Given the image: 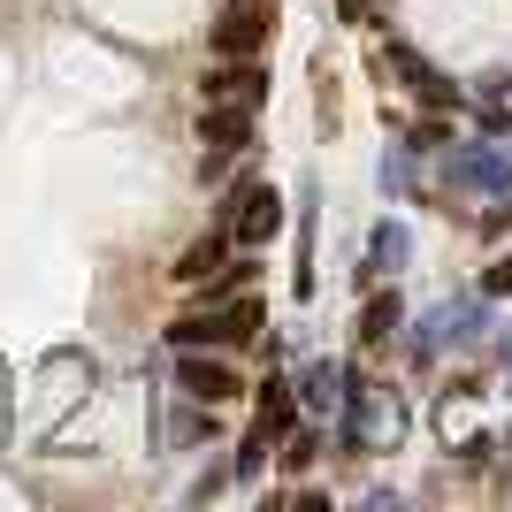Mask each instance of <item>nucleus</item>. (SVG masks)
Listing matches in <instances>:
<instances>
[{
	"label": "nucleus",
	"instance_id": "16",
	"mask_svg": "<svg viewBox=\"0 0 512 512\" xmlns=\"http://www.w3.org/2000/svg\"><path fill=\"white\" fill-rule=\"evenodd\" d=\"M482 291H490V299H505V291H512V260H497V268H490V283H482Z\"/></svg>",
	"mask_w": 512,
	"mask_h": 512
},
{
	"label": "nucleus",
	"instance_id": "7",
	"mask_svg": "<svg viewBox=\"0 0 512 512\" xmlns=\"http://www.w3.org/2000/svg\"><path fill=\"white\" fill-rule=\"evenodd\" d=\"M390 69H398V77H413V92H421L428 107H451V100H459V85H451V77H436L413 46H390Z\"/></svg>",
	"mask_w": 512,
	"mask_h": 512
},
{
	"label": "nucleus",
	"instance_id": "1",
	"mask_svg": "<svg viewBox=\"0 0 512 512\" xmlns=\"http://www.w3.org/2000/svg\"><path fill=\"white\" fill-rule=\"evenodd\" d=\"M260 329V299H237L222 314H176L169 321V344L176 352H192V344H245Z\"/></svg>",
	"mask_w": 512,
	"mask_h": 512
},
{
	"label": "nucleus",
	"instance_id": "14",
	"mask_svg": "<svg viewBox=\"0 0 512 512\" xmlns=\"http://www.w3.org/2000/svg\"><path fill=\"white\" fill-rule=\"evenodd\" d=\"M367 260H375V268L390 276V268L406 260V230H398V222H383V230H375V253H367Z\"/></svg>",
	"mask_w": 512,
	"mask_h": 512
},
{
	"label": "nucleus",
	"instance_id": "15",
	"mask_svg": "<svg viewBox=\"0 0 512 512\" xmlns=\"http://www.w3.org/2000/svg\"><path fill=\"white\" fill-rule=\"evenodd\" d=\"M306 398H314V406H329V398H337V375H329V367H314V375H306Z\"/></svg>",
	"mask_w": 512,
	"mask_h": 512
},
{
	"label": "nucleus",
	"instance_id": "6",
	"mask_svg": "<svg viewBox=\"0 0 512 512\" xmlns=\"http://www.w3.org/2000/svg\"><path fill=\"white\" fill-rule=\"evenodd\" d=\"M199 138H207L214 153H237L245 138H253V115H245V107H222V100H207V115H199Z\"/></svg>",
	"mask_w": 512,
	"mask_h": 512
},
{
	"label": "nucleus",
	"instance_id": "9",
	"mask_svg": "<svg viewBox=\"0 0 512 512\" xmlns=\"http://www.w3.org/2000/svg\"><path fill=\"white\" fill-rule=\"evenodd\" d=\"M207 100H222V107H260V100H268V77H260V69H214V77H207Z\"/></svg>",
	"mask_w": 512,
	"mask_h": 512
},
{
	"label": "nucleus",
	"instance_id": "12",
	"mask_svg": "<svg viewBox=\"0 0 512 512\" xmlns=\"http://www.w3.org/2000/svg\"><path fill=\"white\" fill-rule=\"evenodd\" d=\"M390 329H398V299H390V291H383V299H375V306H367V314H360V344H383Z\"/></svg>",
	"mask_w": 512,
	"mask_h": 512
},
{
	"label": "nucleus",
	"instance_id": "11",
	"mask_svg": "<svg viewBox=\"0 0 512 512\" xmlns=\"http://www.w3.org/2000/svg\"><path fill=\"white\" fill-rule=\"evenodd\" d=\"M222 253H230L222 237H199V245H184V253H176V276H184V283L214 276V268H222Z\"/></svg>",
	"mask_w": 512,
	"mask_h": 512
},
{
	"label": "nucleus",
	"instance_id": "17",
	"mask_svg": "<svg viewBox=\"0 0 512 512\" xmlns=\"http://www.w3.org/2000/svg\"><path fill=\"white\" fill-rule=\"evenodd\" d=\"M337 8H344V16H352V23H360V16H367V8H375V0H337Z\"/></svg>",
	"mask_w": 512,
	"mask_h": 512
},
{
	"label": "nucleus",
	"instance_id": "8",
	"mask_svg": "<svg viewBox=\"0 0 512 512\" xmlns=\"http://www.w3.org/2000/svg\"><path fill=\"white\" fill-rule=\"evenodd\" d=\"M291 428H299V398H291V383H268V390H260L253 436H260V444H276V436H291Z\"/></svg>",
	"mask_w": 512,
	"mask_h": 512
},
{
	"label": "nucleus",
	"instance_id": "4",
	"mask_svg": "<svg viewBox=\"0 0 512 512\" xmlns=\"http://www.w3.org/2000/svg\"><path fill=\"white\" fill-rule=\"evenodd\" d=\"M352 436H360V444H398V398H390V390H375V383H360L352 390Z\"/></svg>",
	"mask_w": 512,
	"mask_h": 512
},
{
	"label": "nucleus",
	"instance_id": "2",
	"mask_svg": "<svg viewBox=\"0 0 512 512\" xmlns=\"http://www.w3.org/2000/svg\"><path fill=\"white\" fill-rule=\"evenodd\" d=\"M268 31H276V8H268V0H253V8H237V16L214 23V54H237V62H253L260 46H268Z\"/></svg>",
	"mask_w": 512,
	"mask_h": 512
},
{
	"label": "nucleus",
	"instance_id": "3",
	"mask_svg": "<svg viewBox=\"0 0 512 512\" xmlns=\"http://www.w3.org/2000/svg\"><path fill=\"white\" fill-rule=\"evenodd\" d=\"M283 230V192H268V184H253V192L230 207V230L222 237H237V245H268V237Z\"/></svg>",
	"mask_w": 512,
	"mask_h": 512
},
{
	"label": "nucleus",
	"instance_id": "13",
	"mask_svg": "<svg viewBox=\"0 0 512 512\" xmlns=\"http://www.w3.org/2000/svg\"><path fill=\"white\" fill-rule=\"evenodd\" d=\"M276 451H283V467H314L321 436H314V428H291V436H276Z\"/></svg>",
	"mask_w": 512,
	"mask_h": 512
},
{
	"label": "nucleus",
	"instance_id": "10",
	"mask_svg": "<svg viewBox=\"0 0 512 512\" xmlns=\"http://www.w3.org/2000/svg\"><path fill=\"white\" fill-rule=\"evenodd\" d=\"M451 184H490L497 192V184H512V169H497L490 153H451Z\"/></svg>",
	"mask_w": 512,
	"mask_h": 512
},
{
	"label": "nucleus",
	"instance_id": "5",
	"mask_svg": "<svg viewBox=\"0 0 512 512\" xmlns=\"http://www.w3.org/2000/svg\"><path fill=\"white\" fill-rule=\"evenodd\" d=\"M176 383L192 390V398H207V406H230L237 390H245L230 367H214V360H176Z\"/></svg>",
	"mask_w": 512,
	"mask_h": 512
}]
</instances>
